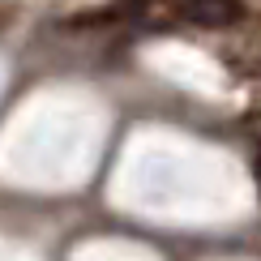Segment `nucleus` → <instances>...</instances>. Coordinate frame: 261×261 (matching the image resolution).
Instances as JSON below:
<instances>
[{
    "label": "nucleus",
    "instance_id": "obj_1",
    "mask_svg": "<svg viewBox=\"0 0 261 261\" xmlns=\"http://www.w3.org/2000/svg\"><path fill=\"white\" fill-rule=\"evenodd\" d=\"M180 17L184 21H197V26H227V21L240 17V9L236 5H223V0H214V5H180Z\"/></svg>",
    "mask_w": 261,
    "mask_h": 261
}]
</instances>
